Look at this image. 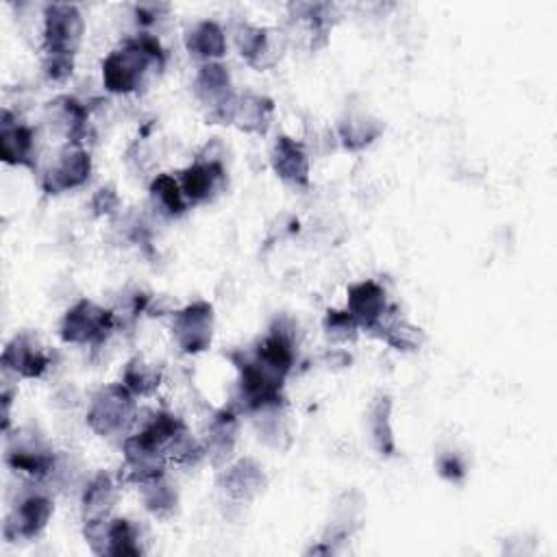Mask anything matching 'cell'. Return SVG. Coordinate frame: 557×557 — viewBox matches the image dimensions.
I'll use <instances>...</instances> for the list:
<instances>
[{"instance_id": "13", "label": "cell", "mask_w": 557, "mask_h": 557, "mask_svg": "<svg viewBox=\"0 0 557 557\" xmlns=\"http://www.w3.org/2000/svg\"><path fill=\"white\" fill-rule=\"evenodd\" d=\"M54 513V503L44 492H30L17 500L4 520L2 533L9 542H24L37 537L50 522Z\"/></svg>"}, {"instance_id": "33", "label": "cell", "mask_w": 557, "mask_h": 557, "mask_svg": "<svg viewBox=\"0 0 557 557\" xmlns=\"http://www.w3.org/2000/svg\"><path fill=\"white\" fill-rule=\"evenodd\" d=\"M437 472L442 479H446L450 483H461L466 476V463L457 453L446 450L437 457Z\"/></svg>"}, {"instance_id": "19", "label": "cell", "mask_w": 557, "mask_h": 557, "mask_svg": "<svg viewBox=\"0 0 557 557\" xmlns=\"http://www.w3.org/2000/svg\"><path fill=\"white\" fill-rule=\"evenodd\" d=\"M46 122L65 137V144H83L89 133V107L74 96H57L46 104Z\"/></svg>"}, {"instance_id": "29", "label": "cell", "mask_w": 557, "mask_h": 557, "mask_svg": "<svg viewBox=\"0 0 557 557\" xmlns=\"http://www.w3.org/2000/svg\"><path fill=\"white\" fill-rule=\"evenodd\" d=\"M137 490H139V498H141L144 507H146L152 516H157V518H170V516L176 511L178 494H176V487L168 481L165 474L139 483Z\"/></svg>"}, {"instance_id": "25", "label": "cell", "mask_w": 557, "mask_h": 557, "mask_svg": "<svg viewBox=\"0 0 557 557\" xmlns=\"http://www.w3.org/2000/svg\"><path fill=\"white\" fill-rule=\"evenodd\" d=\"M370 333H374L376 337H381L387 346H392L396 350H418L424 342L422 329H418L416 324L400 318L394 307H389L385 318Z\"/></svg>"}, {"instance_id": "5", "label": "cell", "mask_w": 557, "mask_h": 557, "mask_svg": "<svg viewBox=\"0 0 557 557\" xmlns=\"http://www.w3.org/2000/svg\"><path fill=\"white\" fill-rule=\"evenodd\" d=\"M194 96L205 107L211 124H231L237 91L233 89L231 74L224 63H200L194 76Z\"/></svg>"}, {"instance_id": "32", "label": "cell", "mask_w": 557, "mask_h": 557, "mask_svg": "<svg viewBox=\"0 0 557 557\" xmlns=\"http://www.w3.org/2000/svg\"><path fill=\"white\" fill-rule=\"evenodd\" d=\"M44 74L52 83H63L72 76L74 72V57H61V54H46L44 57Z\"/></svg>"}, {"instance_id": "26", "label": "cell", "mask_w": 557, "mask_h": 557, "mask_svg": "<svg viewBox=\"0 0 557 557\" xmlns=\"http://www.w3.org/2000/svg\"><path fill=\"white\" fill-rule=\"evenodd\" d=\"M383 133V122L368 113H346L337 122V139L346 150H363Z\"/></svg>"}, {"instance_id": "11", "label": "cell", "mask_w": 557, "mask_h": 557, "mask_svg": "<svg viewBox=\"0 0 557 557\" xmlns=\"http://www.w3.org/2000/svg\"><path fill=\"white\" fill-rule=\"evenodd\" d=\"M178 183L189 207L215 200L226 189V168L222 157L198 154L194 163L178 172Z\"/></svg>"}, {"instance_id": "15", "label": "cell", "mask_w": 557, "mask_h": 557, "mask_svg": "<svg viewBox=\"0 0 557 557\" xmlns=\"http://www.w3.org/2000/svg\"><path fill=\"white\" fill-rule=\"evenodd\" d=\"M2 370L20 379H39L50 368V357L33 333H17L0 357Z\"/></svg>"}, {"instance_id": "21", "label": "cell", "mask_w": 557, "mask_h": 557, "mask_svg": "<svg viewBox=\"0 0 557 557\" xmlns=\"http://www.w3.org/2000/svg\"><path fill=\"white\" fill-rule=\"evenodd\" d=\"M117 494H120V481L104 470L96 472L89 481H85L81 490L83 522L109 518L117 503Z\"/></svg>"}, {"instance_id": "20", "label": "cell", "mask_w": 557, "mask_h": 557, "mask_svg": "<svg viewBox=\"0 0 557 557\" xmlns=\"http://www.w3.org/2000/svg\"><path fill=\"white\" fill-rule=\"evenodd\" d=\"M265 472L259 461L252 457H242L228 463L220 474V487L226 498L235 503H248L257 498L265 487Z\"/></svg>"}, {"instance_id": "17", "label": "cell", "mask_w": 557, "mask_h": 557, "mask_svg": "<svg viewBox=\"0 0 557 557\" xmlns=\"http://www.w3.org/2000/svg\"><path fill=\"white\" fill-rule=\"evenodd\" d=\"M385 287L372 278L357 281L348 285L346 292V311L357 320L366 331H372L389 311Z\"/></svg>"}, {"instance_id": "9", "label": "cell", "mask_w": 557, "mask_h": 557, "mask_svg": "<svg viewBox=\"0 0 557 557\" xmlns=\"http://www.w3.org/2000/svg\"><path fill=\"white\" fill-rule=\"evenodd\" d=\"M83 535L96 555H141L139 529L128 518H100L83 522Z\"/></svg>"}, {"instance_id": "6", "label": "cell", "mask_w": 557, "mask_h": 557, "mask_svg": "<svg viewBox=\"0 0 557 557\" xmlns=\"http://www.w3.org/2000/svg\"><path fill=\"white\" fill-rule=\"evenodd\" d=\"M4 461L11 470L26 474L33 481H46L52 476L57 453L33 429H17L15 435H4Z\"/></svg>"}, {"instance_id": "34", "label": "cell", "mask_w": 557, "mask_h": 557, "mask_svg": "<svg viewBox=\"0 0 557 557\" xmlns=\"http://www.w3.org/2000/svg\"><path fill=\"white\" fill-rule=\"evenodd\" d=\"M91 209L94 215H113L120 209V196L113 185H102L94 196H91Z\"/></svg>"}, {"instance_id": "23", "label": "cell", "mask_w": 557, "mask_h": 557, "mask_svg": "<svg viewBox=\"0 0 557 557\" xmlns=\"http://www.w3.org/2000/svg\"><path fill=\"white\" fill-rule=\"evenodd\" d=\"M183 41H185V50L200 63L220 61L228 48L224 28L213 20H200L191 24Z\"/></svg>"}, {"instance_id": "12", "label": "cell", "mask_w": 557, "mask_h": 557, "mask_svg": "<svg viewBox=\"0 0 557 557\" xmlns=\"http://www.w3.org/2000/svg\"><path fill=\"white\" fill-rule=\"evenodd\" d=\"M122 472L128 483H144L165 474L168 457L165 450L139 431H131L122 440Z\"/></svg>"}, {"instance_id": "28", "label": "cell", "mask_w": 557, "mask_h": 557, "mask_svg": "<svg viewBox=\"0 0 557 557\" xmlns=\"http://www.w3.org/2000/svg\"><path fill=\"white\" fill-rule=\"evenodd\" d=\"M163 381L161 366L146 361L144 357H133L124 370H122V385L135 396V398H148L152 396Z\"/></svg>"}, {"instance_id": "8", "label": "cell", "mask_w": 557, "mask_h": 557, "mask_svg": "<svg viewBox=\"0 0 557 557\" xmlns=\"http://www.w3.org/2000/svg\"><path fill=\"white\" fill-rule=\"evenodd\" d=\"M172 337L181 352L198 355L213 342L215 313L207 300H194L172 311Z\"/></svg>"}, {"instance_id": "4", "label": "cell", "mask_w": 557, "mask_h": 557, "mask_svg": "<svg viewBox=\"0 0 557 557\" xmlns=\"http://www.w3.org/2000/svg\"><path fill=\"white\" fill-rule=\"evenodd\" d=\"M44 28H41V52L74 57L83 35L85 20L76 4L70 2H52L44 7Z\"/></svg>"}, {"instance_id": "35", "label": "cell", "mask_w": 557, "mask_h": 557, "mask_svg": "<svg viewBox=\"0 0 557 557\" xmlns=\"http://www.w3.org/2000/svg\"><path fill=\"white\" fill-rule=\"evenodd\" d=\"M170 11L168 4H137L135 7V22L141 28V33H148V28L161 20Z\"/></svg>"}, {"instance_id": "24", "label": "cell", "mask_w": 557, "mask_h": 557, "mask_svg": "<svg viewBox=\"0 0 557 557\" xmlns=\"http://www.w3.org/2000/svg\"><path fill=\"white\" fill-rule=\"evenodd\" d=\"M368 433L370 444L381 457H392L396 453V437L392 426V398L387 394H376L368 407Z\"/></svg>"}, {"instance_id": "1", "label": "cell", "mask_w": 557, "mask_h": 557, "mask_svg": "<svg viewBox=\"0 0 557 557\" xmlns=\"http://www.w3.org/2000/svg\"><path fill=\"white\" fill-rule=\"evenodd\" d=\"M165 67V50L157 35L137 33L113 48L102 61V85L107 91L135 94Z\"/></svg>"}, {"instance_id": "7", "label": "cell", "mask_w": 557, "mask_h": 557, "mask_svg": "<svg viewBox=\"0 0 557 557\" xmlns=\"http://www.w3.org/2000/svg\"><path fill=\"white\" fill-rule=\"evenodd\" d=\"M233 41L239 57L259 72L274 67L287 48V35L283 30L257 26L250 22L235 26Z\"/></svg>"}, {"instance_id": "30", "label": "cell", "mask_w": 557, "mask_h": 557, "mask_svg": "<svg viewBox=\"0 0 557 557\" xmlns=\"http://www.w3.org/2000/svg\"><path fill=\"white\" fill-rule=\"evenodd\" d=\"M165 457H168V463H174V466H194L205 457V446L198 437L189 433L187 426H183L165 444Z\"/></svg>"}, {"instance_id": "27", "label": "cell", "mask_w": 557, "mask_h": 557, "mask_svg": "<svg viewBox=\"0 0 557 557\" xmlns=\"http://www.w3.org/2000/svg\"><path fill=\"white\" fill-rule=\"evenodd\" d=\"M148 191L154 209H159V213L165 218H181L189 209V202L181 189L178 176L170 172L154 174Z\"/></svg>"}, {"instance_id": "22", "label": "cell", "mask_w": 557, "mask_h": 557, "mask_svg": "<svg viewBox=\"0 0 557 557\" xmlns=\"http://www.w3.org/2000/svg\"><path fill=\"white\" fill-rule=\"evenodd\" d=\"M274 111L276 107L268 96L244 91V94H237L231 124L244 133L265 135L274 122Z\"/></svg>"}, {"instance_id": "10", "label": "cell", "mask_w": 557, "mask_h": 557, "mask_svg": "<svg viewBox=\"0 0 557 557\" xmlns=\"http://www.w3.org/2000/svg\"><path fill=\"white\" fill-rule=\"evenodd\" d=\"M91 174V157L83 144H63L52 163L41 174L46 194H61L87 183Z\"/></svg>"}, {"instance_id": "31", "label": "cell", "mask_w": 557, "mask_h": 557, "mask_svg": "<svg viewBox=\"0 0 557 557\" xmlns=\"http://www.w3.org/2000/svg\"><path fill=\"white\" fill-rule=\"evenodd\" d=\"M322 331H324V337L329 342H335V344H348V342H355L361 326L357 324V320L344 309H329L322 318Z\"/></svg>"}, {"instance_id": "14", "label": "cell", "mask_w": 557, "mask_h": 557, "mask_svg": "<svg viewBox=\"0 0 557 557\" xmlns=\"http://www.w3.org/2000/svg\"><path fill=\"white\" fill-rule=\"evenodd\" d=\"M0 157L7 165L35 168L39 157V137L33 126L17 120L9 109L0 117Z\"/></svg>"}, {"instance_id": "16", "label": "cell", "mask_w": 557, "mask_h": 557, "mask_svg": "<svg viewBox=\"0 0 557 557\" xmlns=\"http://www.w3.org/2000/svg\"><path fill=\"white\" fill-rule=\"evenodd\" d=\"M270 165L285 185L296 189L309 187V152L298 139L289 135H278L270 150Z\"/></svg>"}, {"instance_id": "2", "label": "cell", "mask_w": 557, "mask_h": 557, "mask_svg": "<svg viewBox=\"0 0 557 557\" xmlns=\"http://www.w3.org/2000/svg\"><path fill=\"white\" fill-rule=\"evenodd\" d=\"M137 411V398L122 383H109L89 398L85 420L96 435L124 440L135 426Z\"/></svg>"}, {"instance_id": "18", "label": "cell", "mask_w": 557, "mask_h": 557, "mask_svg": "<svg viewBox=\"0 0 557 557\" xmlns=\"http://www.w3.org/2000/svg\"><path fill=\"white\" fill-rule=\"evenodd\" d=\"M239 433V413L233 407H224L215 411L209 418L207 431H205V457L211 461V466L222 468L228 466Z\"/></svg>"}, {"instance_id": "3", "label": "cell", "mask_w": 557, "mask_h": 557, "mask_svg": "<svg viewBox=\"0 0 557 557\" xmlns=\"http://www.w3.org/2000/svg\"><path fill=\"white\" fill-rule=\"evenodd\" d=\"M117 326L113 309H107L94 300H76L59 322V337L74 346H100Z\"/></svg>"}]
</instances>
